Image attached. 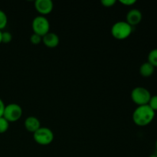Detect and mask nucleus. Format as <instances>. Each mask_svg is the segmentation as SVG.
I'll list each match as a JSON object with an SVG mask.
<instances>
[{
  "mask_svg": "<svg viewBox=\"0 0 157 157\" xmlns=\"http://www.w3.org/2000/svg\"><path fill=\"white\" fill-rule=\"evenodd\" d=\"M12 39V35L9 32H2V43L8 44Z\"/></svg>",
  "mask_w": 157,
  "mask_h": 157,
  "instance_id": "nucleus-15",
  "label": "nucleus"
},
{
  "mask_svg": "<svg viewBox=\"0 0 157 157\" xmlns=\"http://www.w3.org/2000/svg\"><path fill=\"white\" fill-rule=\"evenodd\" d=\"M35 7L41 15H44L52 12L54 5L51 0H36L35 2Z\"/></svg>",
  "mask_w": 157,
  "mask_h": 157,
  "instance_id": "nucleus-7",
  "label": "nucleus"
},
{
  "mask_svg": "<svg viewBox=\"0 0 157 157\" xmlns=\"http://www.w3.org/2000/svg\"><path fill=\"white\" fill-rule=\"evenodd\" d=\"M150 157H157V155H153V156H151Z\"/></svg>",
  "mask_w": 157,
  "mask_h": 157,
  "instance_id": "nucleus-22",
  "label": "nucleus"
},
{
  "mask_svg": "<svg viewBox=\"0 0 157 157\" xmlns=\"http://www.w3.org/2000/svg\"><path fill=\"white\" fill-rule=\"evenodd\" d=\"M30 41L33 44H38L41 42V41H42V37L37 35V34L34 33L31 35Z\"/></svg>",
  "mask_w": 157,
  "mask_h": 157,
  "instance_id": "nucleus-17",
  "label": "nucleus"
},
{
  "mask_svg": "<svg viewBox=\"0 0 157 157\" xmlns=\"http://www.w3.org/2000/svg\"><path fill=\"white\" fill-rule=\"evenodd\" d=\"M32 29L35 34L43 37L49 32L50 23L48 18L43 15L36 16L32 21Z\"/></svg>",
  "mask_w": 157,
  "mask_h": 157,
  "instance_id": "nucleus-5",
  "label": "nucleus"
},
{
  "mask_svg": "<svg viewBox=\"0 0 157 157\" xmlns=\"http://www.w3.org/2000/svg\"><path fill=\"white\" fill-rule=\"evenodd\" d=\"M148 105L154 110L155 112L157 111V95L151 96L150 101H149Z\"/></svg>",
  "mask_w": 157,
  "mask_h": 157,
  "instance_id": "nucleus-16",
  "label": "nucleus"
},
{
  "mask_svg": "<svg viewBox=\"0 0 157 157\" xmlns=\"http://www.w3.org/2000/svg\"><path fill=\"white\" fill-rule=\"evenodd\" d=\"M33 138L37 144L40 145H48L54 140V133L48 127H40L33 133Z\"/></svg>",
  "mask_w": 157,
  "mask_h": 157,
  "instance_id": "nucleus-4",
  "label": "nucleus"
},
{
  "mask_svg": "<svg viewBox=\"0 0 157 157\" xmlns=\"http://www.w3.org/2000/svg\"><path fill=\"white\" fill-rule=\"evenodd\" d=\"M5 105L4 102H3L2 100L0 98V117H3V113H4V110H5Z\"/></svg>",
  "mask_w": 157,
  "mask_h": 157,
  "instance_id": "nucleus-20",
  "label": "nucleus"
},
{
  "mask_svg": "<svg viewBox=\"0 0 157 157\" xmlns=\"http://www.w3.org/2000/svg\"><path fill=\"white\" fill-rule=\"evenodd\" d=\"M148 62L154 67H157V48L150 51L148 55Z\"/></svg>",
  "mask_w": 157,
  "mask_h": 157,
  "instance_id": "nucleus-12",
  "label": "nucleus"
},
{
  "mask_svg": "<svg viewBox=\"0 0 157 157\" xmlns=\"http://www.w3.org/2000/svg\"><path fill=\"white\" fill-rule=\"evenodd\" d=\"M156 151H157V140L156 141Z\"/></svg>",
  "mask_w": 157,
  "mask_h": 157,
  "instance_id": "nucleus-23",
  "label": "nucleus"
},
{
  "mask_svg": "<svg viewBox=\"0 0 157 157\" xmlns=\"http://www.w3.org/2000/svg\"><path fill=\"white\" fill-rule=\"evenodd\" d=\"M133 27L127 21H120L114 23L111 28V34L113 38L119 40H124L128 38L132 33Z\"/></svg>",
  "mask_w": 157,
  "mask_h": 157,
  "instance_id": "nucleus-2",
  "label": "nucleus"
},
{
  "mask_svg": "<svg viewBox=\"0 0 157 157\" xmlns=\"http://www.w3.org/2000/svg\"><path fill=\"white\" fill-rule=\"evenodd\" d=\"M101 2L104 7H112L116 3V1L115 0H102Z\"/></svg>",
  "mask_w": 157,
  "mask_h": 157,
  "instance_id": "nucleus-18",
  "label": "nucleus"
},
{
  "mask_svg": "<svg viewBox=\"0 0 157 157\" xmlns=\"http://www.w3.org/2000/svg\"><path fill=\"white\" fill-rule=\"evenodd\" d=\"M120 2L125 6H132L136 2V0H120Z\"/></svg>",
  "mask_w": 157,
  "mask_h": 157,
  "instance_id": "nucleus-19",
  "label": "nucleus"
},
{
  "mask_svg": "<svg viewBox=\"0 0 157 157\" xmlns=\"http://www.w3.org/2000/svg\"><path fill=\"white\" fill-rule=\"evenodd\" d=\"M42 41L48 48H55L59 44V37L54 32H48L42 37Z\"/></svg>",
  "mask_w": 157,
  "mask_h": 157,
  "instance_id": "nucleus-9",
  "label": "nucleus"
},
{
  "mask_svg": "<svg viewBox=\"0 0 157 157\" xmlns=\"http://www.w3.org/2000/svg\"><path fill=\"white\" fill-rule=\"evenodd\" d=\"M9 127V122L3 117H0V133H6Z\"/></svg>",
  "mask_w": 157,
  "mask_h": 157,
  "instance_id": "nucleus-13",
  "label": "nucleus"
},
{
  "mask_svg": "<svg viewBox=\"0 0 157 157\" xmlns=\"http://www.w3.org/2000/svg\"><path fill=\"white\" fill-rule=\"evenodd\" d=\"M154 71L155 67L148 61L141 64L140 67V73L143 77H145V78L152 76L154 73Z\"/></svg>",
  "mask_w": 157,
  "mask_h": 157,
  "instance_id": "nucleus-11",
  "label": "nucleus"
},
{
  "mask_svg": "<svg viewBox=\"0 0 157 157\" xmlns=\"http://www.w3.org/2000/svg\"><path fill=\"white\" fill-rule=\"evenodd\" d=\"M142 12L136 9H133L129 11L127 14V22L133 27L142 21Z\"/></svg>",
  "mask_w": 157,
  "mask_h": 157,
  "instance_id": "nucleus-8",
  "label": "nucleus"
},
{
  "mask_svg": "<svg viewBox=\"0 0 157 157\" xmlns=\"http://www.w3.org/2000/svg\"><path fill=\"white\" fill-rule=\"evenodd\" d=\"M154 110L148 105L138 106L133 113V121L135 124L140 127L149 125L155 117Z\"/></svg>",
  "mask_w": 157,
  "mask_h": 157,
  "instance_id": "nucleus-1",
  "label": "nucleus"
},
{
  "mask_svg": "<svg viewBox=\"0 0 157 157\" xmlns=\"http://www.w3.org/2000/svg\"><path fill=\"white\" fill-rule=\"evenodd\" d=\"M25 127L28 131L32 132V133H34L41 127L39 120L35 117H29L25 121Z\"/></svg>",
  "mask_w": 157,
  "mask_h": 157,
  "instance_id": "nucleus-10",
  "label": "nucleus"
},
{
  "mask_svg": "<svg viewBox=\"0 0 157 157\" xmlns=\"http://www.w3.org/2000/svg\"><path fill=\"white\" fill-rule=\"evenodd\" d=\"M2 43V31H0V44Z\"/></svg>",
  "mask_w": 157,
  "mask_h": 157,
  "instance_id": "nucleus-21",
  "label": "nucleus"
},
{
  "mask_svg": "<svg viewBox=\"0 0 157 157\" xmlns=\"http://www.w3.org/2000/svg\"><path fill=\"white\" fill-rule=\"evenodd\" d=\"M22 109L17 104H9L5 107L3 117L9 122H15L21 118Z\"/></svg>",
  "mask_w": 157,
  "mask_h": 157,
  "instance_id": "nucleus-6",
  "label": "nucleus"
},
{
  "mask_svg": "<svg viewBox=\"0 0 157 157\" xmlns=\"http://www.w3.org/2000/svg\"><path fill=\"white\" fill-rule=\"evenodd\" d=\"M8 23V18L5 12L0 9V31L5 29Z\"/></svg>",
  "mask_w": 157,
  "mask_h": 157,
  "instance_id": "nucleus-14",
  "label": "nucleus"
},
{
  "mask_svg": "<svg viewBox=\"0 0 157 157\" xmlns=\"http://www.w3.org/2000/svg\"><path fill=\"white\" fill-rule=\"evenodd\" d=\"M131 99L138 106L147 105L149 104L151 94L144 87H136L131 91Z\"/></svg>",
  "mask_w": 157,
  "mask_h": 157,
  "instance_id": "nucleus-3",
  "label": "nucleus"
}]
</instances>
